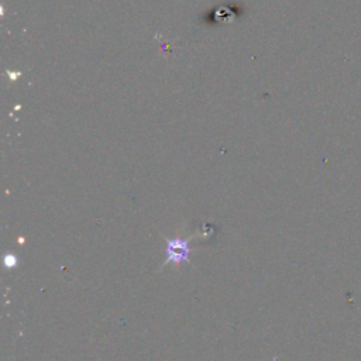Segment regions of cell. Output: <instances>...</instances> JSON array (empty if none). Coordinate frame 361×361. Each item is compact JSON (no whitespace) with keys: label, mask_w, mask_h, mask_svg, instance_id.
<instances>
[{"label":"cell","mask_w":361,"mask_h":361,"mask_svg":"<svg viewBox=\"0 0 361 361\" xmlns=\"http://www.w3.org/2000/svg\"><path fill=\"white\" fill-rule=\"evenodd\" d=\"M189 257V244L188 241L183 240H176V241H168V251H166V262H183L188 261Z\"/></svg>","instance_id":"cell-1"}]
</instances>
